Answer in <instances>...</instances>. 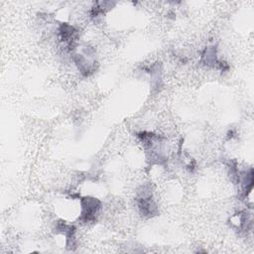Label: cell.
<instances>
[{"mask_svg":"<svg viewBox=\"0 0 254 254\" xmlns=\"http://www.w3.org/2000/svg\"><path fill=\"white\" fill-rule=\"evenodd\" d=\"M85 203L83 204V216L86 217V221H91L93 219L97 209L99 208V202L93 198H85Z\"/></svg>","mask_w":254,"mask_h":254,"instance_id":"6da1fadb","label":"cell"}]
</instances>
